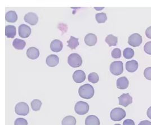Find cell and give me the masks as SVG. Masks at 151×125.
<instances>
[{"instance_id": "obj_8", "label": "cell", "mask_w": 151, "mask_h": 125, "mask_svg": "<svg viewBox=\"0 0 151 125\" xmlns=\"http://www.w3.org/2000/svg\"><path fill=\"white\" fill-rule=\"evenodd\" d=\"M119 105L127 107L132 103V97L129 94H123L119 97Z\"/></svg>"}, {"instance_id": "obj_17", "label": "cell", "mask_w": 151, "mask_h": 125, "mask_svg": "<svg viewBox=\"0 0 151 125\" xmlns=\"http://www.w3.org/2000/svg\"><path fill=\"white\" fill-rule=\"evenodd\" d=\"M138 68V63L135 60L129 61L126 63V69L129 72H135Z\"/></svg>"}, {"instance_id": "obj_37", "label": "cell", "mask_w": 151, "mask_h": 125, "mask_svg": "<svg viewBox=\"0 0 151 125\" xmlns=\"http://www.w3.org/2000/svg\"><path fill=\"white\" fill-rule=\"evenodd\" d=\"M95 9L96 10H101L104 9V7H94Z\"/></svg>"}, {"instance_id": "obj_5", "label": "cell", "mask_w": 151, "mask_h": 125, "mask_svg": "<svg viewBox=\"0 0 151 125\" xmlns=\"http://www.w3.org/2000/svg\"><path fill=\"white\" fill-rule=\"evenodd\" d=\"M76 113L79 115H84L88 112L89 111V106L86 102L80 101L76 104L75 106Z\"/></svg>"}, {"instance_id": "obj_16", "label": "cell", "mask_w": 151, "mask_h": 125, "mask_svg": "<svg viewBox=\"0 0 151 125\" xmlns=\"http://www.w3.org/2000/svg\"><path fill=\"white\" fill-rule=\"evenodd\" d=\"M116 84L118 88L121 90H124L128 88L129 82L126 77H122L117 80Z\"/></svg>"}, {"instance_id": "obj_2", "label": "cell", "mask_w": 151, "mask_h": 125, "mask_svg": "<svg viewBox=\"0 0 151 125\" xmlns=\"http://www.w3.org/2000/svg\"><path fill=\"white\" fill-rule=\"evenodd\" d=\"M126 116V112L121 108H115L110 113V117L113 121H120Z\"/></svg>"}, {"instance_id": "obj_35", "label": "cell", "mask_w": 151, "mask_h": 125, "mask_svg": "<svg viewBox=\"0 0 151 125\" xmlns=\"http://www.w3.org/2000/svg\"><path fill=\"white\" fill-rule=\"evenodd\" d=\"M138 125H151V122H150L147 120H145L141 121Z\"/></svg>"}, {"instance_id": "obj_18", "label": "cell", "mask_w": 151, "mask_h": 125, "mask_svg": "<svg viewBox=\"0 0 151 125\" xmlns=\"http://www.w3.org/2000/svg\"><path fill=\"white\" fill-rule=\"evenodd\" d=\"M85 125H100V120L94 115H90L85 119Z\"/></svg>"}, {"instance_id": "obj_24", "label": "cell", "mask_w": 151, "mask_h": 125, "mask_svg": "<svg viewBox=\"0 0 151 125\" xmlns=\"http://www.w3.org/2000/svg\"><path fill=\"white\" fill-rule=\"evenodd\" d=\"M76 119L73 116H68L64 117L62 120V125H76Z\"/></svg>"}, {"instance_id": "obj_34", "label": "cell", "mask_w": 151, "mask_h": 125, "mask_svg": "<svg viewBox=\"0 0 151 125\" xmlns=\"http://www.w3.org/2000/svg\"><path fill=\"white\" fill-rule=\"evenodd\" d=\"M145 36L151 39V27H148L145 31Z\"/></svg>"}, {"instance_id": "obj_9", "label": "cell", "mask_w": 151, "mask_h": 125, "mask_svg": "<svg viewBox=\"0 0 151 125\" xmlns=\"http://www.w3.org/2000/svg\"><path fill=\"white\" fill-rule=\"evenodd\" d=\"M24 19L25 22L31 25H36L38 21V17L37 14L34 13H27L25 14Z\"/></svg>"}, {"instance_id": "obj_25", "label": "cell", "mask_w": 151, "mask_h": 125, "mask_svg": "<svg viewBox=\"0 0 151 125\" xmlns=\"http://www.w3.org/2000/svg\"><path fill=\"white\" fill-rule=\"evenodd\" d=\"M95 19L98 23H104L107 20V15L105 13H98L95 15Z\"/></svg>"}, {"instance_id": "obj_36", "label": "cell", "mask_w": 151, "mask_h": 125, "mask_svg": "<svg viewBox=\"0 0 151 125\" xmlns=\"http://www.w3.org/2000/svg\"><path fill=\"white\" fill-rule=\"evenodd\" d=\"M147 114V116L148 117V118L151 119V106H150V107L148 109Z\"/></svg>"}, {"instance_id": "obj_21", "label": "cell", "mask_w": 151, "mask_h": 125, "mask_svg": "<svg viewBox=\"0 0 151 125\" xmlns=\"http://www.w3.org/2000/svg\"><path fill=\"white\" fill-rule=\"evenodd\" d=\"M13 45L14 47L17 50H23L25 47L26 43L24 41L17 38L14 40Z\"/></svg>"}, {"instance_id": "obj_33", "label": "cell", "mask_w": 151, "mask_h": 125, "mask_svg": "<svg viewBox=\"0 0 151 125\" xmlns=\"http://www.w3.org/2000/svg\"><path fill=\"white\" fill-rule=\"evenodd\" d=\"M124 125H135V122L132 119H126L123 122Z\"/></svg>"}, {"instance_id": "obj_11", "label": "cell", "mask_w": 151, "mask_h": 125, "mask_svg": "<svg viewBox=\"0 0 151 125\" xmlns=\"http://www.w3.org/2000/svg\"><path fill=\"white\" fill-rule=\"evenodd\" d=\"M31 33V28L25 24H22L19 27V36L22 38H28Z\"/></svg>"}, {"instance_id": "obj_22", "label": "cell", "mask_w": 151, "mask_h": 125, "mask_svg": "<svg viewBox=\"0 0 151 125\" xmlns=\"http://www.w3.org/2000/svg\"><path fill=\"white\" fill-rule=\"evenodd\" d=\"M105 41L109 46H116L118 42V38L112 34H109L107 36Z\"/></svg>"}, {"instance_id": "obj_15", "label": "cell", "mask_w": 151, "mask_h": 125, "mask_svg": "<svg viewBox=\"0 0 151 125\" xmlns=\"http://www.w3.org/2000/svg\"><path fill=\"white\" fill-rule=\"evenodd\" d=\"M85 42L88 46H93L97 42V37L93 33H88L85 37Z\"/></svg>"}, {"instance_id": "obj_12", "label": "cell", "mask_w": 151, "mask_h": 125, "mask_svg": "<svg viewBox=\"0 0 151 125\" xmlns=\"http://www.w3.org/2000/svg\"><path fill=\"white\" fill-rule=\"evenodd\" d=\"M27 56L32 60L37 59L40 56V51L36 47H29L27 51Z\"/></svg>"}, {"instance_id": "obj_29", "label": "cell", "mask_w": 151, "mask_h": 125, "mask_svg": "<svg viewBox=\"0 0 151 125\" xmlns=\"http://www.w3.org/2000/svg\"><path fill=\"white\" fill-rule=\"evenodd\" d=\"M111 55H112V57L114 58V59L120 58L121 56V51L120 49H118V48L114 49L112 51Z\"/></svg>"}, {"instance_id": "obj_4", "label": "cell", "mask_w": 151, "mask_h": 125, "mask_svg": "<svg viewBox=\"0 0 151 125\" xmlns=\"http://www.w3.org/2000/svg\"><path fill=\"white\" fill-rule=\"evenodd\" d=\"M110 71L113 75H119L123 73V63L121 61L113 62L111 64Z\"/></svg>"}, {"instance_id": "obj_30", "label": "cell", "mask_w": 151, "mask_h": 125, "mask_svg": "<svg viewBox=\"0 0 151 125\" xmlns=\"http://www.w3.org/2000/svg\"><path fill=\"white\" fill-rule=\"evenodd\" d=\"M14 125H28V122L24 119L19 118L15 121Z\"/></svg>"}, {"instance_id": "obj_3", "label": "cell", "mask_w": 151, "mask_h": 125, "mask_svg": "<svg viewBox=\"0 0 151 125\" xmlns=\"http://www.w3.org/2000/svg\"><path fill=\"white\" fill-rule=\"evenodd\" d=\"M68 63L73 68L80 67L82 64V57L77 54H71L68 57Z\"/></svg>"}, {"instance_id": "obj_19", "label": "cell", "mask_w": 151, "mask_h": 125, "mask_svg": "<svg viewBox=\"0 0 151 125\" xmlns=\"http://www.w3.org/2000/svg\"><path fill=\"white\" fill-rule=\"evenodd\" d=\"M16 27L14 25H7L5 28V35L7 38H13L16 35Z\"/></svg>"}, {"instance_id": "obj_10", "label": "cell", "mask_w": 151, "mask_h": 125, "mask_svg": "<svg viewBox=\"0 0 151 125\" xmlns=\"http://www.w3.org/2000/svg\"><path fill=\"white\" fill-rule=\"evenodd\" d=\"M72 77L74 81L77 83H80L85 80L86 75L82 70H77L73 73Z\"/></svg>"}, {"instance_id": "obj_32", "label": "cell", "mask_w": 151, "mask_h": 125, "mask_svg": "<svg viewBox=\"0 0 151 125\" xmlns=\"http://www.w3.org/2000/svg\"><path fill=\"white\" fill-rule=\"evenodd\" d=\"M144 50L147 54L151 55V41L148 42L145 44Z\"/></svg>"}, {"instance_id": "obj_20", "label": "cell", "mask_w": 151, "mask_h": 125, "mask_svg": "<svg viewBox=\"0 0 151 125\" xmlns=\"http://www.w3.org/2000/svg\"><path fill=\"white\" fill-rule=\"evenodd\" d=\"M5 18L9 23H15L18 20V15L15 11H9L6 14Z\"/></svg>"}, {"instance_id": "obj_1", "label": "cell", "mask_w": 151, "mask_h": 125, "mask_svg": "<svg viewBox=\"0 0 151 125\" xmlns=\"http://www.w3.org/2000/svg\"><path fill=\"white\" fill-rule=\"evenodd\" d=\"M78 94L81 98L85 99H90L94 95V88L90 84H85L79 88Z\"/></svg>"}, {"instance_id": "obj_7", "label": "cell", "mask_w": 151, "mask_h": 125, "mask_svg": "<svg viewBox=\"0 0 151 125\" xmlns=\"http://www.w3.org/2000/svg\"><path fill=\"white\" fill-rule=\"evenodd\" d=\"M142 37L138 33H134L128 39V44L133 47L139 46L142 43Z\"/></svg>"}, {"instance_id": "obj_27", "label": "cell", "mask_w": 151, "mask_h": 125, "mask_svg": "<svg viewBox=\"0 0 151 125\" xmlns=\"http://www.w3.org/2000/svg\"><path fill=\"white\" fill-rule=\"evenodd\" d=\"M99 75L95 72L91 73L88 75V81L90 82L93 83H96L98 82L99 81Z\"/></svg>"}, {"instance_id": "obj_14", "label": "cell", "mask_w": 151, "mask_h": 125, "mask_svg": "<svg viewBox=\"0 0 151 125\" xmlns=\"http://www.w3.org/2000/svg\"><path fill=\"white\" fill-rule=\"evenodd\" d=\"M50 49L54 52H60L63 49V43L59 40H53L50 44Z\"/></svg>"}, {"instance_id": "obj_28", "label": "cell", "mask_w": 151, "mask_h": 125, "mask_svg": "<svg viewBox=\"0 0 151 125\" xmlns=\"http://www.w3.org/2000/svg\"><path fill=\"white\" fill-rule=\"evenodd\" d=\"M124 56L126 59H131L134 55V51L131 48H126L124 50Z\"/></svg>"}, {"instance_id": "obj_13", "label": "cell", "mask_w": 151, "mask_h": 125, "mask_svg": "<svg viewBox=\"0 0 151 125\" xmlns=\"http://www.w3.org/2000/svg\"><path fill=\"white\" fill-rule=\"evenodd\" d=\"M46 62L49 67H54L59 64V59L56 55H50L46 58Z\"/></svg>"}, {"instance_id": "obj_23", "label": "cell", "mask_w": 151, "mask_h": 125, "mask_svg": "<svg viewBox=\"0 0 151 125\" xmlns=\"http://www.w3.org/2000/svg\"><path fill=\"white\" fill-rule=\"evenodd\" d=\"M68 47L71 49H75L79 45L78 39L77 38L71 36L69 40L67 41Z\"/></svg>"}, {"instance_id": "obj_31", "label": "cell", "mask_w": 151, "mask_h": 125, "mask_svg": "<svg viewBox=\"0 0 151 125\" xmlns=\"http://www.w3.org/2000/svg\"><path fill=\"white\" fill-rule=\"evenodd\" d=\"M144 75L147 80L151 81V67H148L145 69Z\"/></svg>"}, {"instance_id": "obj_6", "label": "cell", "mask_w": 151, "mask_h": 125, "mask_svg": "<svg viewBox=\"0 0 151 125\" xmlns=\"http://www.w3.org/2000/svg\"><path fill=\"white\" fill-rule=\"evenodd\" d=\"M15 112L19 116H27L29 112V108L26 103L20 102L16 105Z\"/></svg>"}, {"instance_id": "obj_26", "label": "cell", "mask_w": 151, "mask_h": 125, "mask_svg": "<svg viewBox=\"0 0 151 125\" xmlns=\"http://www.w3.org/2000/svg\"><path fill=\"white\" fill-rule=\"evenodd\" d=\"M32 109L34 111H38L40 110L41 106H42V102L40 100L35 99L31 102Z\"/></svg>"}, {"instance_id": "obj_38", "label": "cell", "mask_w": 151, "mask_h": 125, "mask_svg": "<svg viewBox=\"0 0 151 125\" xmlns=\"http://www.w3.org/2000/svg\"><path fill=\"white\" fill-rule=\"evenodd\" d=\"M120 125V124H116V125Z\"/></svg>"}]
</instances>
